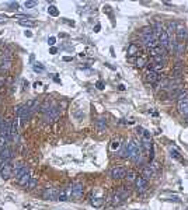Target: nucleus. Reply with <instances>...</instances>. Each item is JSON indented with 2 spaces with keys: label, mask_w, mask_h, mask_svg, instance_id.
Returning <instances> with one entry per match:
<instances>
[{
  "label": "nucleus",
  "mask_w": 188,
  "mask_h": 210,
  "mask_svg": "<svg viewBox=\"0 0 188 210\" xmlns=\"http://www.w3.org/2000/svg\"><path fill=\"white\" fill-rule=\"evenodd\" d=\"M159 41L161 42V48L169 49V50H170V36H169L167 31H164V30L161 31L160 36H159Z\"/></svg>",
  "instance_id": "9"
},
{
  "label": "nucleus",
  "mask_w": 188,
  "mask_h": 210,
  "mask_svg": "<svg viewBox=\"0 0 188 210\" xmlns=\"http://www.w3.org/2000/svg\"><path fill=\"white\" fill-rule=\"evenodd\" d=\"M63 60H65V62H72V58H70V56H65Z\"/></svg>",
  "instance_id": "44"
},
{
  "label": "nucleus",
  "mask_w": 188,
  "mask_h": 210,
  "mask_svg": "<svg viewBox=\"0 0 188 210\" xmlns=\"http://www.w3.org/2000/svg\"><path fill=\"white\" fill-rule=\"evenodd\" d=\"M104 13H107L108 16L112 17V11H111V7H110V6H105V7H104Z\"/></svg>",
  "instance_id": "39"
},
{
  "label": "nucleus",
  "mask_w": 188,
  "mask_h": 210,
  "mask_svg": "<svg viewBox=\"0 0 188 210\" xmlns=\"http://www.w3.org/2000/svg\"><path fill=\"white\" fill-rule=\"evenodd\" d=\"M120 153H121V154H120L121 157H124V158H129V146H128V142L122 144Z\"/></svg>",
  "instance_id": "17"
},
{
  "label": "nucleus",
  "mask_w": 188,
  "mask_h": 210,
  "mask_svg": "<svg viewBox=\"0 0 188 210\" xmlns=\"http://www.w3.org/2000/svg\"><path fill=\"white\" fill-rule=\"evenodd\" d=\"M37 4H38V3H37L35 0H27V1H24V7H25V9H33Z\"/></svg>",
  "instance_id": "31"
},
{
  "label": "nucleus",
  "mask_w": 188,
  "mask_h": 210,
  "mask_svg": "<svg viewBox=\"0 0 188 210\" xmlns=\"http://www.w3.org/2000/svg\"><path fill=\"white\" fill-rule=\"evenodd\" d=\"M34 70H35V72H38V73H42V72L45 70V67L41 65V63H35V65H34Z\"/></svg>",
  "instance_id": "35"
},
{
  "label": "nucleus",
  "mask_w": 188,
  "mask_h": 210,
  "mask_svg": "<svg viewBox=\"0 0 188 210\" xmlns=\"http://www.w3.org/2000/svg\"><path fill=\"white\" fill-rule=\"evenodd\" d=\"M96 87H97L98 90H104V87H105V85H104V83L101 80H98L97 83H96Z\"/></svg>",
  "instance_id": "38"
},
{
  "label": "nucleus",
  "mask_w": 188,
  "mask_h": 210,
  "mask_svg": "<svg viewBox=\"0 0 188 210\" xmlns=\"http://www.w3.org/2000/svg\"><path fill=\"white\" fill-rule=\"evenodd\" d=\"M60 112H62V109L59 107L52 105L51 109L45 113V121L47 122H55V121H58V118L60 116Z\"/></svg>",
  "instance_id": "1"
},
{
  "label": "nucleus",
  "mask_w": 188,
  "mask_h": 210,
  "mask_svg": "<svg viewBox=\"0 0 188 210\" xmlns=\"http://www.w3.org/2000/svg\"><path fill=\"white\" fill-rule=\"evenodd\" d=\"M55 42H56V38H55V36H49V38H48V45L53 46V45H55Z\"/></svg>",
  "instance_id": "37"
},
{
  "label": "nucleus",
  "mask_w": 188,
  "mask_h": 210,
  "mask_svg": "<svg viewBox=\"0 0 188 210\" xmlns=\"http://www.w3.org/2000/svg\"><path fill=\"white\" fill-rule=\"evenodd\" d=\"M140 134H142V137H143V140H145V142H150L152 136H150V132H149V130L142 129V132H140Z\"/></svg>",
  "instance_id": "27"
},
{
  "label": "nucleus",
  "mask_w": 188,
  "mask_h": 210,
  "mask_svg": "<svg viewBox=\"0 0 188 210\" xmlns=\"http://www.w3.org/2000/svg\"><path fill=\"white\" fill-rule=\"evenodd\" d=\"M25 107H27V108H30L33 112H35L37 109H39L41 104H39V101H38V99H30V101H27Z\"/></svg>",
  "instance_id": "15"
},
{
  "label": "nucleus",
  "mask_w": 188,
  "mask_h": 210,
  "mask_svg": "<svg viewBox=\"0 0 188 210\" xmlns=\"http://www.w3.org/2000/svg\"><path fill=\"white\" fill-rule=\"evenodd\" d=\"M145 65H147V60H146V58H143V56H139L136 59V66L138 67H143Z\"/></svg>",
  "instance_id": "28"
},
{
  "label": "nucleus",
  "mask_w": 188,
  "mask_h": 210,
  "mask_svg": "<svg viewBox=\"0 0 188 210\" xmlns=\"http://www.w3.org/2000/svg\"><path fill=\"white\" fill-rule=\"evenodd\" d=\"M11 67V60L10 59H6L1 62V66H0V70H9Z\"/></svg>",
  "instance_id": "26"
},
{
  "label": "nucleus",
  "mask_w": 188,
  "mask_h": 210,
  "mask_svg": "<svg viewBox=\"0 0 188 210\" xmlns=\"http://www.w3.org/2000/svg\"><path fill=\"white\" fill-rule=\"evenodd\" d=\"M18 118H16L11 123V140L16 142V144L18 143Z\"/></svg>",
  "instance_id": "12"
},
{
  "label": "nucleus",
  "mask_w": 188,
  "mask_h": 210,
  "mask_svg": "<svg viewBox=\"0 0 188 210\" xmlns=\"http://www.w3.org/2000/svg\"><path fill=\"white\" fill-rule=\"evenodd\" d=\"M103 203H104L103 197H97V196L91 197V205H93L94 207H100V206H103Z\"/></svg>",
  "instance_id": "19"
},
{
  "label": "nucleus",
  "mask_w": 188,
  "mask_h": 210,
  "mask_svg": "<svg viewBox=\"0 0 188 210\" xmlns=\"http://www.w3.org/2000/svg\"><path fill=\"white\" fill-rule=\"evenodd\" d=\"M3 23H6V17L0 16V24H3Z\"/></svg>",
  "instance_id": "46"
},
{
  "label": "nucleus",
  "mask_w": 188,
  "mask_h": 210,
  "mask_svg": "<svg viewBox=\"0 0 188 210\" xmlns=\"http://www.w3.org/2000/svg\"><path fill=\"white\" fill-rule=\"evenodd\" d=\"M20 25H23V27H35V23L33 21H20Z\"/></svg>",
  "instance_id": "34"
},
{
  "label": "nucleus",
  "mask_w": 188,
  "mask_h": 210,
  "mask_svg": "<svg viewBox=\"0 0 188 210\" xmlns=\"http://www.w3.org/2000/svg\"><path fill=\"white\" fill-rule=\"evenodd\" d=\"M24 35H25L27 38H31V36H33V32H31V31H24Z\"/></svg>",
  "instance_id": "43"
},
{
  "label": "nucleus",
  "mask_w": 188,
  "mask_h": 210,
  "mask_svg": "<svg viewBox=\"0 0 188 210\" xmlns=\"http://www.w3.org/2000/svg\"><path fill=\"white\" fill-rule=\"evenodd\" d=\"M21 111H23V105H17V107H16V116H17L18 119H20Z\"/></svg>",
  "instance_id": "36"
},
{
  "label": "nucleus",
  "mask_w": 188,
  "mask_h": 210,
  "mask_svg": "<svg viewBox=\"0 0 188 210\" xmlns=\"http://www.w3.org/2000/svg\"><path fill=\"white\" fill-rule=\"evenodd\" d=\"M56 52H58V49L55 48V46H52V48L49 49V53H51V55H56Z\"/></svg>",
  "instance_id": "41"
},
{
  "label": "nucleus",
  "mask_w": 188,
  "mask_h": 210,
  "mask_svg": "<svg viewBox=\"0 0 188 210\" xmlns=\"http://www.w3.org/2000/svg\"><path fill=\"white\" fill-rule=\"evenodd\" d=\"M4 83V79H0V87H1V84Z\"/></svg>",
  "instance_id": "48"
},
{
  "label": "nucleus",
  "mask_w": 188,
  "mask_h": 210,
  "mask_svg": "<svg viewBox=\"0 0 188 210\" xmlns=\"http://www.w3.org/2000/svg\"><path fill=\"white\" fill-rule=\"evenodd\" d=\"M187 122H188V116H187Z\"/></svg>",
  "instance_id": "50"
},
{
  "label": "nucleus",
  "mask_w": 188,
  "mask_h": 210,
  "mask_svg": "<svg viewBox=\"0 0 188 210\" xmlns=\"http://www.w3.org/2000/svg\"><path fill=\"white\" fill-rule=\"evenodd\" d=\"M30 179H31V175H30V172H28V174L23 175V177L18 179V185H21V186H27L28 182H30Z\"/></svg>",
  "instance_id": "18"
},
{
  "label": "nucleus",
  "mask_w": 188,
  "mask_h": 210,
  "mask_svg": "<svg viewBox=\"0 0 188 210\" xmlns=\"http://www.w3.org/2000/svg\"><path fill=\"white\" fill-rule=\"evenodd\" d=\"M42 197L45 200H58V189H55L52 186L47 188L44 191V193H42Z\"/></svg>",
  "instance_id": "5"
},
{
  "label": "nucleus",
  "mask_w": 188,
  "mask_h": 210,
  "mask_svg": "<svg viewBox=\"0 0 188 210\" xmlns=\"http://www.w3.org/2000/svg\"><path fill=\"white\" fill-rule=\"evenodd\" d=\"M118 88H120L121 91H124V90H125V85H124V84H120V85H118Z\"/></svg>",
  "instance_id": "47"
},
{
  "label": "nucleus",
  "mask_w": 188,
  "mask_h": 210,
  "mask_svg": "<svg viewBox=\"0 0 188 210\" xmlns=\"http://www.w3.org/2000/svg\"><path fill=\"white\" fill-rule=\"evenodd\" d=\"M145 80L147 81V83H150V84H154L156 81L159 80V76H157V73L154 72L153 69H149L145 73Z\"/></svg>",
  "instance_id": "11"
},
{
  "label": "nucleus",
  "mask_w": 188,
  "mask_h": 210,
  "mask_svg": "<svg viewBox=\"0 0 188 210\" xmlns=\"http://www.w3.org/2000/svg\"><path fill=\"white\" fill-rule=\"evenodd\" d=\"M126 179H128V181H135V179H136V178H135V174H134V172H128Z\"/></svg>",
  "instance_id": "40"
},
{
  "label": "nucleus",
  "mask_w": 188,
  "mask_h": 210,
  "mask_svg": "<svg viewBox=\"0 0 188 210\" xmlns=\"http://www.w3.org/2000/svg\"><path fill=\"white\" fill-rule=\"evenodd\" d=\"M135 185H136V191L139 193H143L147 191L149 188V184H147V179H145L143 177H138L135 179Z\"/></svg>",
  "instance_id": "2"
},
{
  "label": "nucleus",
  "mask_w": 188,
  "mask_h": 210,
  "mask_svg": "<svg viewBox=\"0 0 188 210\" xmlns=\"http://www.w3.org/2000/svg\"><path fill=\"white\" fill-rule=\"evenodd\" d=\"M128 53L131 56H135V55H139V46L135 45V44H131L129 48H128Z\"/></svg>",
  "instance_id": "20"
},
{
  "label": "nucleus",
  "mask_w": 188,
  "mask_h": 210,
  "mask_svg": "<svg viewBox=\"0 0 188 210\" xmlns=\"http://www.w3.org/2000/svg\"><path fill=\"white\" fill-rule=\"evenodd\" d=\"M156 171H154V167L153 165H146L143 168V178L145 179H150L152 177H154Z\"/></svg>",
  "instance_id": "14"
},
{
  "label": "nucleus",
  "mask_w": 188,
  "mask_h": 210,
  "mask_svg": "<svg viewBox=\"0 0 188 210\" xmlns=\"http://www.w3.org/2000/svg\"><path fill=\"white\" fill-rule=\"evenodd\" d=\"M11 157H13V151H11L10 146H6L4 148L0 150V158H1L4 162H9L10 160H11Z\"/></svg>",
  "instance_id": "7"
},
{
  "label": "nucleus",
  "mask_w": 188,
  "mask_h": 210,
  "mask_svg": "<svg viewBox=\"0 0 188 210\" xmlns=\"http://www.w3.org/2000/svg\"><path fill=\"white\" fill-rule=\"evenodd\" d=\"M184 50H185L184 42H178V44H177V46H175L174 53H177V55H183V53H184Z\"/></svg>",
  "instance_id": "24"
},
{
  "label": "nucleus",
  "mask_w": 188,
  "mask_h": 210,
  "mask_svg": "<svg viewBox=\"0 0 188 210\" xmlns=\"http://www.w3.org/2000/svg\"><path fill=\"white\" fill-rule=\"evenodd\" d=\"M105 126H107V119L105 118H98L97 119V128L100 130L105 129Z\"/></svg>",
  "instance_id": "25"
},
{
  "label": "nucleus",
  "mask_w": 188,
  "mask_h": 210,
  "mask_svg": "<svg viewBox=\"0 0 188 210\" xmlns=\"http://www.w3.org/2000/svg\"><path fill=\"white\" fill-rule=\"evenodd\" d=\"M48 13H49V16H52V17H58V16H59V10H58L55 6H49Z\"/></svg>",
  "instance_id": "29"
},
{
  "label": "nucleus",
  "mask_w": 188,
  "mask_h": 210,
  "mask_svg": "<svg viewBox=\"0 0 188 210\" xmlns=\"http://www.w3.org/2000/svg\"><path fill=\"white\" fill-rule=\"evenodd\" d=\"M171 157H173V158H175V160H178V161H184V160H183V157H181V156H180V153H178V151H177V150H173V148H171Z\"/></svg>",
  "instance_id": "30"
},
{
  "label": "nucleus",
  "mask_w": 188,
  "mask_h": 210,
  "mask_svg": "<svg viewBox=\"0 0 188 210\" xmlns=\"http://www.w3.org/2000/svg\"><path fill=\"white\" fill-rule=\"evenodd\" d=\"M33 111L30 109V108H27L25 105H23V111H21V115H20V121H21V123L24 125L27 121H30L31 119V116H33Z\"/></svg>",
  "instance_id": "10"
},
{
  "label": "nucleus",
  "mask_w": 188,
  "mask_h": 210,
  "mask_svg": "<svg viewBox=\"0 0 188 210\" xmlns=\"http://www.w3.org/2000/svg\"><path fill=\"white\" fill-rule=\"evenodd\" d=\"M111 177L114 179H122L126 177V170L124 167H115L111 170Z\"/></svg>",
  "instance_id": "6"
},
{
  "label": "nucleus",
  "mask_w": 188,
  "mask_h": 210,
  "mask_svg": "<svg viewBox=\"0 0 188 210\" xmlns=\"http://www.w3.org/2000/svg\"><path fill=\"white\" fill-rule=\"evenodd\" d=\"M0 175L4 178V179H9V178L13 175V167H11V164H9V162H6L1 168H0Z\"/></svg>",
  "instance_id": "8"
},
{
  "label": "nucleus",
  "mask_w": 188,
  "mask_h": 210,
  "mask_svg": "<svg viewBox=\"0 0 188 210\" xmlns=\"http://www.w3.org/2000/svg\"><path fill=\"white\" fill-rule=\"evenodd\" d=\"M83 192H84L83 184H80V182L73 184V188H72V197L73 199H80L83 196Z\"/></svg>",
  "instance_id": "3"
},
{
  "label": "nucleus",
  "mask_w": 188,
  "mask_h": 210,
  "mask_svg": "<svg viewBox=\"0 0 188 210\" xmlns=\"http://www.w3.org/2000/svg\"><path fill=\"white\" fill-rule=\"evenodd\" d=\"M178 111H180L181 115L188 116V98H184V99L178 101Z\"/></svg>",
  "instance_id": "13"
},
{
  "label": "nucleus",
  "mask_w": 188,
  "mask_h": 210,
  "mask_svg": "<svg viewBox=\"0 0 188 210\" xmlns=\"http://www.w3.org/2000/svg\"><path fill=\"white\" fill-rule=\"evenodd\" d=\"M37 185H38V181H37L35 178H31L30 182H28V185H27V188H28V189H34Z\"/></svg>",
  "instance_id": "32"
},
{
  "label": "nucleus",
  "mask_w": 188,
  "mask_h": 210,
  "mask_svg": "<svg viewBox=\"0 0 188 210\" xmlns=\"http://www.w3.org/2000/svg\"><path fill=\"white\" fill-rule=\"evenodd\" d=\"M28 172H30V170H28V167L24 162H18L17 165H16V168H14V177L17 178V179H20L23 175H25Z\"/></svg>",
  "instance_id": "4"
},
{
  "label": "nucleus",
  "mask_w": 188,
  "mask_h": 210,
  "mask_svg": "<svg viewBox=\"0 0 188 210\" xmlns=\"http://www.w3.org/2000/svg\"><path fill=\"white\" fill-rule=\"evenodd\" d=\"M0 46H1V41H0Z\"/></svg>",
  "instance_id": "49"
},
{
  "label": "nucleus",
  "mask_w": 188,
  "mask_h": 210,
  "mask_svg": "<svg viewBox=\"0 0 188 210\" xmlns=\"http://www.w3.org/2000/svg\"><path fill=\"white\" fill-rule=\"evenodd\" d=\"M51 108H52V104L49 102V101H45V102H44V104L39 107L41 112H44V113H47L48 111H49V109H51Z\"/></svg>",
  "instance_id": "23"
},
{
  "label": "nucleus",
  "mask_w": 188,
  "mask_h": 210,
  "mask_svg": "<svg viewBox=\"0 0 188 210\" xmlns=\"http://www.w3.org/2000/svg\"><path fill=\"white\" fill-rule=\"evenodd\" d=\"M94 30H96V32H98V31H100V30H101V25H100V24H97V25H96V28H94Z\"/></svg>",
  "instance_id": "45"
},
{
  "label": "nucleus",
  "mask_w": 188,
  "mask_h": 210,
  "mask_svg": "<svg viewBox=\"0 0 188 210\" xmlns=\"http://www.w3.org/2000/svg\"><path fill=\"white\" fill-rule=\"evenodd\" d=\"M177 38H178V41H185L188 38V31L184 28V27H180L178 30H177Z\"/></svg>",
  "instance_id": "16"
},
{
  "label": "nucleus",
  "mask_w": 188,
  "mask_h": 210,
  "mask_svg": "<svg viewBox=\"0 0 188 210\" xmlns=\"http://www.w3.org/2000/svg\"><path fill=\"white\" fill-rule=\"evenodd\" d=\"M58 200H60V202H66V200H69L65 188H63V189H60V191H58Z\"/></svg>",
  "instance_id": "22"
},
{
  "label": "nucleus",
  "mask_w": 188,
  "mask_h": 210,
  "mask_svg": "<svg viewBox=\"0 0 188 210\" xmlns=\"http://www.w3.org/2000/svg\"><path fill=\"white\" fill-rule=\"evenodd\" d=\"M16 18H31L30 16H25V14H17V16H14Z\"/></svg>",
  "instance_id": "42"
},
{
  "label": "nucleus",
  "mask_w": 188,
  "mask_h": 210,
  "mask_svg": "<svg viewBox=\"0 0 188 210\" xmlns=\"http://www.w3.org/2000/svg\"><path fill=\"white\" fill-rule=\"evenodd\" d=\"M121 147H122V143H121L120 139H117V140H112V142H111V150H112V151H120Z\"/></svg>",
  "instance_id": "21"
},
{
  "label": "nucleus",
  "mask_w": 188,
  "mask_h": 210,
  "mask_svg": "<svg viewBox=\"0 0 188 210\" xmlns=\"http://www.w3.org/2000/svg\"><path fill=\"white\" fill-rule=\"evenodd\" d=\"M169 30H167V34H169V36H173V32H174V30H175V24L174 23H169V27H167Z\"/></svg>",
  "instance_id": "33"
}]
</instances>
